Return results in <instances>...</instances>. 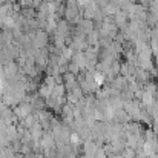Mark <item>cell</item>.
<instances>
[{
    "label": "cell",
    "mask_w": 158,
    "mask_h": 158,
    "mask_svg": "<svg viewBox=\"0 0 158 158\" xmlns=\"http://www.w3.org/2000/svg\"><path fill=\"white\" fill-rule=\"evenodd\" d=\"M22 158H37V157H35V154L32 152V154H28V155H23V157H22Z\"/></svg>",
    "instance_id": "2"
},
{
    "label": "cell",
    "mask_w": 158,
    "mask_h": 158,
    "mask_svg": "<svg viewBox=\"0 0 158 158\" xmlns=\"http://www.w3.org/2000/svg\"><path fill=\"white\" fill-rule=\"evenodd\" d=\"M37 121V118H35V115H34V112L32 114H29V115H26L25 118H22L20 121H19V124H22L25 129H31L32 126H34V123Z\"/></svg>",
    "instance_id": "1"
}]
</instances>
